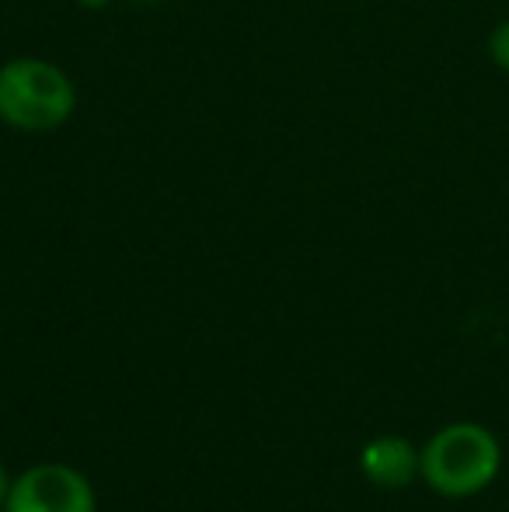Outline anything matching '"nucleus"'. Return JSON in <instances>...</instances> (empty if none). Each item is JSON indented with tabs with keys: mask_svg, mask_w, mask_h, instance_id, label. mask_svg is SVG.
I'll return each instance as SVG.
<instances>
[{
	"mask_svg": "<svg viewBox=\"0 0 509 512\" xmlns=\"http://www.w3.org/2000/svg\"><path fill=\"white\" fill-rule=\"evenodd\" d=\"M499 464H503V450L496 436L475 422H457L429 439V446L422 450L419 474L433 492L447 499H468L492 485Z\"/></svg>",
	"mask_w": 509,
	"mask_h": 512,
	"instance_id": "f257e3e1",
	"label": "nucleus"
},
{
	"mask_svg": "<svg viewBox=\"0 0 509 512\" xmlns=\"http://www.w3.org/2000/svg\"><path fill=\"white\" fill-rule=\"evenodd\" d=\"M77 105L74 84L46 60H11L0 67V119L18 129H56Z\"/></svg>",
	"mask_w": 509,
	"mask_h": 512,
	"instance_id": "f03ea898",
	"label": "nucleus"
},
{
	"mask_svg": "<svg viewBox=\"0 0 509 512\" xmlns=\"http://www.w3.org/2000/svg\"><path fill=\"white\" fill-rule=\"evenodd\" d=\"M4 512H95V488L67 464H39L11 481Z\"/></svg>",
	"mask_w": 509,
	"mask_h": 512,
	"instance_id": "7ed1b4c3",
	"label": "nucleus"
},
{
	"mask_svg": "<svg viewBox=\"0 0 509 512\" xmlns=\"http://www.w3.org/2000/svg\"><path fill=\"white\" fill-rule=\"evenodd\" d=\"M419 464H422V453H415V446L401 436L374 439L360 453L363 474L381 488H405L419 474Z\"/></svg>",
	"mask_w": 509,
	"mask_h": 512,
	"instance_id": "20e7f679",
	"label": "nucleus"
},
{
	"mask_svg": "<svg viewBox=\"0 0 509 512\" xmlns=\"http://www.w3.org/2000/svg\"><path fill=\"white\" fill-rule=\"evenodd\" d=\"M489 56L496 60V67L509 70V21H503V25L492 28V35H489Z\"/></svg>",
	"mask_w": 509,
	"mask_h": 512,
	"instance_id": "39448f33",
	"label": "nucleus"
},
{
	"mask_svg": "<svg viewBox=\"0 0 509 512\" xmlns=\"http://www.w3.org/2000/svg\"><path fill=\"white\" fill-rule=\"evenodd\" d=\"M7 488H11V481H7L4 467H0V506H4V499H7Z\"/></svg>",
	"mask_w": 509,
	"mask_h": 512,
	"instance_id": "423d86ee",
	"label": "nucleus"
}]
</instances>
